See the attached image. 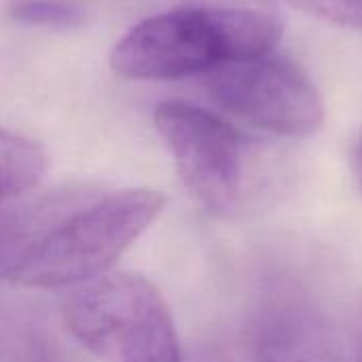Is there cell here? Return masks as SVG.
I'll return each instance as SVG.
<instances>
[{"label":"cell","instance_id":"9","mask_svg":"<svg viewBox=\"0 0 362 362\" xmlns=\"http://www.w3.org/2000/svg\"><path fill=\"white\" fill-rule=\"evenodd\" d=\"M286 6L308 13L339 28H352L362 32V0H280Z\"/></svg>","mask_w":362,"mask_h":362},{"label":"cell","instance_id":"4","mask_svg":"<svg viewBox=\"0 0 362 362\" xmlns=\"http://www.w3.org/2000/svg\"><path fill=\"white\" fill-rule=\"evenodd\" d=\"M68 331L102 362H185L161 291L138 274H108L64 301Z\"/></svg>","mask_w":362,"mask_h":362},{"label":"cell","instance_id":"10","mask_svg":"<svg viewBox=\"0 0 362 362\" xmlns=\"http://www.w3.org/2000/svg\"><path fill=\"white\" fill-rule=\"evenodd\" d=\"M352 172H354V178H356V182H358L362 191V136L358 138V142H356V146L352 151Z\"/></svg>","mask_w":362,"mask_h":362},{"label":"cell","instance_id":"3","mask_svg":"<svg viewBox=\"0 0 362 362\" xmlns=\"http://www.w3.org/2000/svg\"><path fill=\"white\" fill-rule=\"evenodd\" d=\"M153 121L185 187L210 214L238 218L259 204L257 148L235 125L182 100L161 102Z\"/></svg>","mask_w":362,"mask_h":362},{"label":"cell","instance_id":"1","mask_svg":"<svg viewBox=\"0 0 362 362\" xmlns=\"http://www.w3.org/2000/svg\"><path fill=\"white\" fill-rule=\"evenodd\" d=\"M284 23L244 6H182L134 25L112 49V70L129 81H178L272 53Z\"/></svg>","mask_w":362,"mask_h":362},{"label":"cell","instance_id":"11","mask_svg":"<svg viewBox=\"0 0 362 362\" xmlns=\"http://www.w3.org/2000/svg\"><path fill=\"white\" fill-rule=\"evenodd\" d=\"M356 362H362V346L358 348V356H356Z\"/></svg>","mask_w":362,"mask_h":362},{"label":"cell","instance_id":"6","mask_svg":"<svg viewBox=\"0 0 362 362\" xmlns=\"http://www.w3.org/2000/svg\"><path fill=\"white\" fill-rule=\"evenodd\" d=\"M257 362H346L327 314L295 288L272 293L255 322Z\"/></svg>","mask_w":362,"mask_h":362},{"label":"cell","instance_id":"8","mask_svg":"<svg viewBox=\"0 0 362 362\" xmlns=\"http://www.w3.org/2000/svg\"><path fill=\"white\" fill-rule=\"evenodd\" d=\"M8 17L28 28L74 30L85 21V13L64 0H11Z\"/></svg>","mask_w":362,"mask_h":362},{"label":"cell","instance_id":"7","mask_svg":"<svg viewBox=\"0 0 362 362\" xmlns=\"http://www.w3.org/2000/svg\"><path fill=\"white\" fill-rule=\"evenodd\" d=\"M47 168V151L36 140L0 127V206L32 191Z\"/></svg>","mask_w":362,"mask_h":362},{"label":"cell","instance_id":"2","mask_svg":"<svg viewBox=\"0 0 362 362\" xmlns=\"http://www.w3.org/2000/svg\"><path fill=\"white\" fill-rule=\"evenodd\" d=\"M153 189H121L76 208L32 238L4 269L25 288H78L108 276L112 265L163 212Z\"/></svg>","mask_w":362,"mask_h":362},{"label":"cell","instance_id":"5","mask_svg":"<svg viewBox=\"0 0 362 362\" xmlns=\"http://www.w3.org/2000/svg\"><path fill=\"white\" fill-rule=\"evenodd\" d=\"M208 76L214 102L229 115L286 138H305L325 121L322 98L291 59L272 53L233 62Z\"/></svg>","mask_w":362,"mask_h":362}]
</instances>
